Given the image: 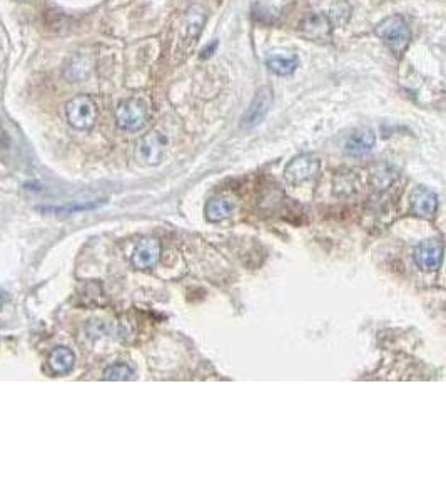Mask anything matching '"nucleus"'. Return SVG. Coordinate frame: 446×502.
<instances>
[{
    "label": "nucleus",
    "instance_id": "nucleus-1",
    "mask_svg": "<svg viewBox=\"0 0 446 502\" xmlns=\"http://www.w3.org/2000/svg\"><path fill=\"white\" fill-rule=\"evenodd\" d=\"M376 36L398 57L408 49L411 41V31L401 16H391L381 21L376 26Z\"/></svg>",
    "mask_w": 446,
    "mask_h": 502
},
{
    "label": "nucleus",
    "instance_id": "nucleus-2",
    "mask_svg": "<svg viewBox=\"0 0 446 502\" xmlns=\"http://www.w3.org/2000/svg\"><path fill=\"white\" fill-rule=\"evenodd\" d=\"M114 118L121 129L131 131L132 133V131H139L147 124V121H149V109H147V104L142 99L129 97V99L122 101L116 107Z\"/></svg>",
    "mask_w": 446,
    "mask_h": 502
},
{
    "label": "nucleus",
    "instance_id": "nucleus-3",
    "mask_svg": "<svg viewBox=\"0 0 446 502\" xmlns=\"http://www.w3.org/2000/svg\"><path fill=\"white\" fill-rule=\"evenodd\" d=\"M66 118L74 129H91L97 119V106L94 99L86 94L72 97L66 104Z\"/></svg>",
    "mask_w": 446,
    "mask_h": 502
},
{
    "label": "nucleus",
    "instance_id": "nucleus-4",
    "mask_svg": "<svg viewBox=\"0 0 446 502\" xmlns=\"http://www.w3.org/2000/svg\"><path fill=\"white\" fill-rule=\"evenodd\" d=\"M320 168L321 163L316 156L301 154L289 161L286 168H284V178H286L288 183L300 184L316 178L318 173H320Z\"/></svg>",
    "mask_w": 446,
    "mask_h": 502
},
{
    "label": "nucleus",
    "instance_id": "nucleus-5",
    "mask_svg": "<svg viewBox=\"0 0 446 502\" xmlns=\"http://www.w3.org/2000/svg\"><path fill=\"white\" fill-rule=\"evenodd\" d=\"M273 101H274V94L271 87L268 86L261 87V89L256 92V96H254V99L251 101V104H249L246 113L243 114L241 128L253 129L256 128L259 123H263L269 111H271Z\"/></svg>",
    "mask_w": 446,
    "mask_h": 502
},
{
    "label": "nucleus",
    "instance_id": "nucleus-6",
    "mask_svg": "<svg viewBox=\"0 0 446 502\" xmlns=\"http://www.w3.org/2000/svg\"><path fill=\"white\" fill-rule=\"evenodd\" d=\"M166 148H168V138L159 131L146 134L137 146V159L147 166H156L164 159Z\"/></svg>",
    "mask_w": 446,
    "mask_h": 502
},
{
    "label": "nucleus",
    "instance_id": "nucleus-7",
    "mask_svg": "<svg viewBox=\"0 0 446 502\" xmlns=\"http://www.w3.org/2000/svg\"><path fill=\"white\" fill-rule=\"evenodd\" d=\"M161 258V241L158 238L147 236L137 243L132 251L131 263L136 270H153L158 266Z\"/></svg>",
    "mask_w": 446,
    "mask_h": 502
},
{
    "label": "nucleus",
    "instance_id": "nucleus-8",
    "mask_svg": "<svg viewBox=\"0 0 446 502\" xmlns=\"http://www.w3.org/2000/svg\"><path fill=\"white\" fill-rule=\"evenodd\" d=\"M416 266L423 271H436L443 260V245L438 240H426L420 243L413 251Z\"/></svg>",
    "mask_w": 446,
    "mask_h": 502
},
{
    "label": "nucleus",
    "instance_id": "nucleus-9",
    "mask_svg": "<svg viewBox=\"0 0 446 502\" xmlns=\"http://www.w3.org/2000/svg\"><path fill=\"white\" fill-rule=\"evenodd\" d=\"M410 209L415 216L420 218H431L435 216L436 209H438V196L431 189L420 186L411 193L410 198Z\"/></svg>",
    "mask_w": 446,
    "mask_h": 502
},
{
    "label": "nucleus",
    "instance_id": "nucleus-10",
    "mask_svg": "<svg viewBox=\"0 0 446 502\" xmlns=\"http://www.w3.org/2000/svg\"><path fill=\"white\" fill-rule=\"evenodd\" d=\"M236 211V201L229 196H214L206 203L204 214L208 221L218 223L223 219H228L233 216V213Z\"/></svg>",
    "mask_w": 446,
    "mask_h": 502
},
{
    "label": "nucleus",
    "instance_id": "nucleus-11",
    "mask_svg": "<svg viewBox=\"0 0 446 502\" xmlns=\"http://www.w3.org/2000/svg\"><path fill=\"white\" fill-rule=\"evenodd\" d=\"M376 143V136L371 129H363L358 131L351 136L350 139L346 141L345 144V153L348 156H365L366 153H370L371 149L375 148Z\"/></svg>",
    "mask_w": 446,
    "mask_h": 502
},
{
    "label": "nucleus",
    "instance_id": "nucleus-12",
    "mask_svg": "<svg viewBox=\"0 0 446 502\" xmlns=\"http://www.w3.org/2000/svg\"><path fill=\"white\" fill-rule=\"evenodd\" d=\"M47 365L52 373L67 375L74 368V365H76V355H74L71 348L57 347L49 355Z\"/></svg>",
    "mask_w": 446,
    "mask_h": 502
},
{
    "label": "nucleus",
    "instance_id": "nucleus-13",
    "mask_svg": "<svg viewBox=\"0 0 446 502\" xmlns=\"http://www.w3.org/2000/svg\"><path fill=\"white\" fill-rule=\"evenodd\" d=\"M301 31L306 37L315 39V41H328L331 37V24L328 17L316 14L301 24Z\"/></svg>",
    "mask_w": 446,
    "mask_h": 502
},
{
    "label": "nucleus",
    "instance_id": "nucleus-14",
    "mask_svg": "<svg viewBox=\"0 0 446 502\" xmlns=\"http://www.w3.org/2000/svg\"><path fill=\"white\" fill-rule=\"evenodd\" d=\"M266 66L278 76H291L300 66L296 54H273L266 59Z\"/></svg>",
    "mask_w": 446,
    "mask_h": 502
},
{
    "label": "nucleus",
    "instance_id": "nucleus-15",
    "mask_svg": "<svg viewBox=\"0 0 446 502\" xmlns=\"http://www.w3.org/2000/svg\"><path fill=\"white\" fill-rule=\"evenodd\" d=\"M206 24V11L201 6H193L188 11V16H186V32H188V37L196 41L203 32V27Z\"/></svg>",
    "mask_w": 446,
    "mask_h": 502
},
{
    "label": "nucleus",
    "instance_id": "nucleus-16",
    "mask_svg": "<svg viewBox=\"0 0 446 502\" xmlns=\"http://www.w3.org/2000/svg\"><path fill=\"white\" fill-rule=\"evenodd\" d=\"M132 378V368L126 363H114L109 365L104 370V380H112V382H122V380Z\"/></svg>",
    "mask_w": 446,
    "mask_h": 502
},
{
    "label": "nucleus",
    "instance_id": "nucleus-17",
    "mask_svg": "<svg viewBox=\"0 0 446 502\" xmlns=\"http://www.w3.org/2000/svg\"><path fill=\"white\" fill-rule=\"evenodd\" d=\"M216 46H218V42H213L208 49H204V51H203V57H209V56H211V52L214 51V47H216Z\"/></svg>",
    "mask_w": 446,
    "mask_h": 502
},
{
    "label": "nucleus",
    "instance_id": "nucleus-18",
    "mask_svg": "<svg viewBox=\"0 0 446 502\" xmlns=\"http://www.w3.org/2000/svg\"><path fill=\"white\" fill-rule=\"evenodd\" d=\"M7 298H9V296H7L6 291H4V290H0V306H2L4 303H6Z\"/></svg>",
    "mask_w": 446,
    "mask_h": 502
}]
</instances>
